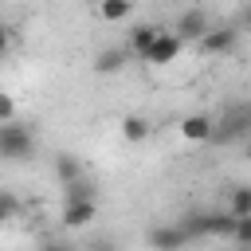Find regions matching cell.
<instances>
[{"label":"cell","instance_id":"obj_1","mask_svg":"<svg viewBox=\"0 0 251 251\" xmlns=\"http://www.w3.org/2000/svg\"><path fill=\"white\" fill-rule=\"evenodd\" d=\"M251 137V98L243 102H227L212 126V145H235Z\"/></svg>","mask_w":251,"mask_h":251},{"label":"cell","instance_id":"obj_2","mask_svg":"<svg viewBox=\"0 0 251 251\" xmlns=\"http://www.w3.org/2000/svg\"><path fill=\"white\" fill-rule=\"evenodd\" d=\"M35 153V133L24 122H0V161H27Z\"/></svg>","mask_w":251,"mask_h":251},{"label":"cell","instance_id":"obj_3","mask_svg":"<svg viewBox=\"0 0 251 251\" xmlns=\"http://www.w3.org/2000/svg\"><path fill=\"white\" fill-rule=\"evenodd\" d=\"M63 227L67 231H82V227H90L94 220H98V200L94 196H86V200H63Z\"/></svg>","mask_w":251,"mask_h":251},{"label":"cell","instance_id":"obj_4","mask_svg":"<svg viewBox=\"0 0 251 251\" xmlns=\"http://www.w3.org/2000/svg\"><path fill=\"white\" fill-rule=\"evenodd\" d=\"M145 243H149L153 251H184V247H188V231H184L180 224H157V227H149Z\"/></svg>","mask_w":251,"mask_h":251},{"label":"cell","instance_id":"obj_5","mask_svg":"<svg viewBox=\"0 0 251 251\" xmlns=\"http://www.w3.org/2000/svg\"><path fill=\"white\" fill-rule=\"evenodd\" d=\"M208 27H212V24H208V16H204L200 8L180 12V16H176V24H173V31H176L184 43H200V39L208 35Z\"/></svg>","mask_w":251,"mask_h":251},{"label":"cell","instance_id":"obj_6","mask_svg":"<svg viewBox=\"0 0 251 251\" xmlns=\"http://www.w3.org/2000/svg\"><path fill=\"white\" fill-rule=\"evenodd\" d=\"M184 51V39L176 35V31H161L157 35V43L149 47V55H145V63H153V67H169V63H176V55Z\"/></svg>","mask_w":251,"mask_h":251},{"label":"cell","instance_id":"obj_7","mask_svg":"<svg viewBox=\"0 0 251 251\" xmlns=\"http://www.w3.org/2000/svg\"><path fill=\"white\" fill-rule=\"evenodd\" d=\"M235 43H239V31L231 24H220V27H208V35L200 39V51L204 55H227V51H235Z\"/></svg>","mask_w":251,"mask_h":251},{"label":"cell","instance_id":"obj_8","mask_svg":"<svg viewBox=\"0 0 251 251\" xmlns=\"http://www.w3.org/2000/svg\"><path fill=\"white\" fill-rule=\"evenodd\" d=\"M129 59H133V51H129L126 43H122V47H106V51L94 55V71H98V75H118Z\"/></svg>","mask_w":251,"mask_h":251},{"label":"cell","instance_id":"obj_9","mask_svg":"<svg viewBox=\"0 0 251 251\" xmlns=\"http://www.w3.org/2000/svg\"><path fill=\"white\" fill-rule=\"evenodd\" d=\"M157 35H161V27H157V24H133V27H129V43H126V47H129L137 59H145V55H149V47L157 43Z\"/></svg>","mask_w":251,"mask_h":251},{"label":"cell","instance_id":"obj_10","mask_svg":"<svg viewBox=\"0 0 251 251\" xmlns=\"http://www.w3.org/2000/svg\"><path fill=\"white\" fill-rule=\"evenodd\" d=\"M212 126H216V118L188 114V118H180V137L184 141H212Z\"/></svg>","mask_w":251,"mask_h":251},{"label":"cell","instance_id":"obj_11","mask_svg":"<svg viewBox=\"0 0 251 251\" xmlns=\"http://www.w3.org/2000/svg\"><path fill=\"white\" fill-rule=\"evenodd\" d=\"M55 180H59V184H75V180H82V165H78L75 153H59V157H55Z\"/></svg>","mask_w":251,"mask_h":251},{"label":"cell","instance_id":"obj_12","mask_svg":"<svg viewBox=\"0 0 251 251\" xmlns=\"http://www.w3.org/2000/svg\"><path fill=\"white\" fill-rule=\"evenodd\" d=\"M129 12H133V0H98L102 24H122V20H129Z\"/></svg>","mask_w":251,"mask_h":251},{"label":"cell","instance_id":"obj_13","mask_svg":"<svg viewBox=\"0 0 251 251\" xmlns=\"http://www.w3.org/2000/svg\"><path fill=\"white\" fill-rule=\"evenodd\" d=\"M227 212H231V216H251V184H231V192H227Z\"/></svg>","mask_w":251,"mask_h":251},{"label":"cell","instance_id":"obj_14","mask_svg":"<svg viewBox=\"0 0 251 251\" xmlns=\"http://www.w3.org/2000/svg\"><path fill=\"white\" fill-rule=\"evenodd\" d=\"M122 137L133 141V145L145 141V137H149V122H145L141 114H126V118H122Z\"/></svg>","mask_w":251,"mask_h":251},{"label":"cell","instance_id":"obj_15","mask_svg":"<svg viewBox=\"0 0 251 251\" xmlns=\"http://www.w3.org/2000/svg\"><path fill=\"white\" fill-rule=\"evenodd\" d=\"M16 216H20V200H16V192L0 188V227H4V224H12Z\"/></svg>","mask_w":251,"mask_h":251},{"label":"cell","instance_id":"obj_16","mask_svg":"<svg viewBox=\"0 0 251 251\" xmlns=\"http://www.w3.org/2000/svg\"><path fill=\"white\" fill-rule=\"evenodd\" d=\"M231 243H239L243 251H251V216H235V231H231Z\"/></svg>","mask_w":251,"mask_h":251},{"label":"cell","instance_id":"obj_17","mask_svg":"<svg viewBox=\"0 0 251 251\" xmlns=\"http://www.w3.org/2000/svg\"><path fill=\"white\" fill-rule=\"evenodd\" d=\"M0 122H16V98L8 90H0Z\"/></svg>","mask_w":251,"mask_h":251},{"label":"cell","instance_id":"obj_18","mask_svg":"<svg viewBox=\"0 0 251 251\" xmlns=\"http://www.w3.org/2000/svg\"><path fill=\"white\" fill-rule=\"evenodd\" d=\"M39 251H75V247H71V243H63V239H47Z\"/></svg>","mask_w":251,"mask_h":251},{"label":"cell","instance_id":"obj_19","mask_svg":"<svg viewBox=\"0 0 251 251\" xmlns=\"http://www.w3.org/2000/svg\"><path fill=\"white\" fill-rule=\"evenodd\" d=\"M86 251H114V239H94Z\"/></svg>","mask_w":251,"mask_h":251},{"label":"cell","instance_id":"obj_20","mask_svg":"<svg viewBox=\"0 0 251 251\" xmlns=\"http://www.w3.org/2000/svg\"><path fill=\"white\" fill-rule=\"evenodd\" d=\"M8 51V27H0V55Z\"/></svg>","mask_w":251,"mask_h":251},{"label":"cell","instance_id":"obj_21","mask_svg":"<svg viewBox=\"0 0 251 251\" xmlns=\"http://www.w3.org/2000/svg\"><path fill=\"white\" fill-rule=\"evenodd\" d=\"M243 27H251V4L243 8Z\"/></svg>","mask_w":251,"mask_h":251},{"label":"cell","instance_id":"obj_22","mask_svg":"<svg viewBox=\"0 0 251 251\" xmlns=\"http://www.w3.org/2000/svg\"><path fill=\"white\" fill-rule=\"evenodd\" d=\"M247 161H251V137H247Z\"/></svg>","mask_w":251,"mask_h":251}]
</instances>
